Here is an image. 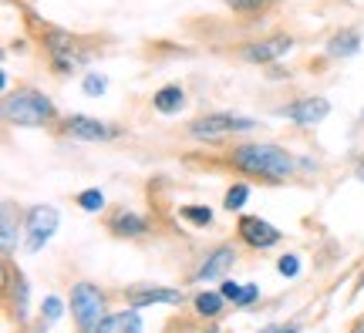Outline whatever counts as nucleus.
Instances as JSON below:
<instances>
[{"label": "nucleus", "mask_w": 364, "mask_h": 333, "mask_svg": "<svg viewBox=\"0 0 364 333\" xmlns=\"http://www.w3.org/2000/svg\"><path fill=\"white\" fill-rule=\"evenodd\" d=\"M78 205L85 209V212H98V209H105V192H98V189H85V192L78 195Z\"/></svg>", "instance_id": "nucleus-20"}, {"label": "nucleus", "mask_w": 364, "mask_h": 333, "mask_svg": "<svg viewBox=\"0 0 364 333\" xmlns=\"http://www.w3.org/2000/svg\"><path fill=\"white\" fill-rule=\"evenodd\" d=\"M44 310H48V320H58V317H61V300H58V296H48Z\"/></svg>", "instance_id": "nucleus-27"}, {"label": "nucleus", "mask_w": 364, "mask_h": 333, "mask_svg": "<svg viewBox=\"0 0 364 333\" xmlns=\"http://www.w3.org/2000/svg\"><path fill=\"white\" fill-rule=\"evenodd\" d=\"M294 48V38H287V34H277V38H267V40H257V44H250L243 58L253 61V65H267V61H277V58H284L287 51Z\"/></svg>", "instance_id": "nucleus-10"}, {"label": "nucleus", "mask_w": 364, "mask_h": 333, "mask_svg": "<svg viewBox=\"0 0 364 333\" xmlns=\"http://www.w3.org/2000/svg\"><path fill=\"white\" fill-rule=\"evenodd\" d=\"M358 179L364 182V162H361V165H358Z\"/></svg>", "instance_id": "nucleus-28"}, {"label": "nucleus", "mask_w": 364, "mask_h": 333, "mask_svg": "<svg viewBox=\"0 0 364 333\" xmlns=\"http://www.w3.org/2000/svg\"><path fill=\"white\" fill-rule=\"evenodd\" d=\"M247 195H250V189L247 185H233V189H230V192H226V209H230V212H233V209H243V202H247Z\"/></svg>", "instance_id": "nucleus-22"}, {"label": "nucleus", "mask_w": 364, "mask_h": 333, "mask_svg": "<svg viewBox=\"0 0 364 333\" xmlns=\"http://www.w3.org/2000/svg\"><path fill=\"white\" fill-rule=\"evenodd\" d=\"M253 121L250 118H236V115H206V118H196L189 131L196 138H220V135H233V131H250Z\"/></svg>", "instance_id": "nucleus-6"}, {"label": "nucleus", "mask_w": 364, "mask_h": 333, "mask_svg": "<svg viewBox=\"0 0 364 333\" xmlns=\"http://www.w3.org/2000/svg\"><path fill=\"white\" fill-rule=\"evenodd\" d=\"M102 91H105V77L102 75H88V77H85V94L98 98Z\"/></svg>", "instance_id": "nucleus-25"}, {"label": "nucleus", "mask_w": 364, "mask_h": 333, "mask_svg": "<svg viewBox=\"0 0 364 333\" xmlns=\"http://www.w3.org/2000/svg\"><path fill=\"white\" fill-rule=\"evenodd\" d=\"M14 253V209L11 202H4V256Z\"/></svg>", "instance_id": "nucleus-19"}, {"label": "nucleus", "mask_w": 364, "mask_h": 333, "mask_svg": "<svg viewBox=\"0 0 364 333\" xmlns=\"http://www.w3.org/2000/svg\"><path fill=\"white\" fill-rule=\"evenodd\" d=\"M233 11H240V13H253V11H263V7H270L273 0H226Z\"/></svg>", "instance_id": "nucleus-24"}, {"label": "nucleus", "mask_w": 364, "mask_h": 333, "mask_svg": "<svg viewBox=\"0 0 364 333\" xmlns=\"http://www.w3.org/2000/svg\"><path fill=\"white\" fill-rule=\"evenodd\" d=\"M277 269H280L284 276H297V273H300V259L297 256H284L280 263H277Z\"/></svg>", "instance_id": "nucleus-26"}, {"label": "nucleus", "mask_w": 364, "mask_h": 333, "mask_svg": "<svg viewBox=\"0 0 364 333\" xmlns=\"http://www.w3.org/2000/svg\"><path fill=\"white\" fill-rule=\"evenodd\" d=\"M152 104H156V111H162V115H176L182 104H186V91H182L179 84H166V88L152 98Z\"/></svg>", "instance_id": "nucleus-14"}, {"label": "nucleus", "mask_w": 364, "mask_h": 333, "mask_svg": "<svg viewBox=\"0 0 364 333\" xmlns=\"http://www.w3.org/2000/svg\"><path fill=\"white\" fill-rule=\"evenodd\" d=\"M54 229H58V209H51V205H34V209L27 212V249H31V253L44 249V243L54 236Z\"/></svg>", "instance_id": "nucleus-5"}, {"label": "nucleus", "mask_w": 364, "mask_h": 333, "mask_svg": "<svg viewBox=\"0 0 364 333\" xmlns=\"http://www.w3.org/2000/svg\"><path fill=\"white\" fill-rule=\"evenodd\" d=\"M11 293H14V307H17V317H27V280L17 273L11 276Z\"/></svg>", "instance_id": "nucleus-18"}, {"label": "nucleus", "mask_w": 364, "mask_h": 333, "mask_svg": "<svg viewBox=\"0 0 364 333\" xmlns=\"http://www.w3.org/2000/svg\"><path fill=\"white\" fill-rule=\"evenodd\" d=\"M4 115L11 125H21V129H38V125H48L54 118V104L51 98H44L41 91L24 88V91H14L7 104H4Z\"/></svg>", "instance_id": "nucleus-2"}, {"label": "nucleus", "mask_w": 364, "mask_h": 333, "mask_svg": "<svg viewBox=\"0 0 364 333\" xmlns=\"http://www.w3.org/2000/svg\"><path fill=\"white\" fill-rule=\"evenodd\" d=\"M236 263V249L233 246H220L213 256H206V263L199 266V273H196V280L199 283H209V280H220V276H226V269Z\"/></svg>", "instance_id": "nucleus-11"}, {"label": "nucleus", "mask_w": 364, "mask_h": 333, "mask_svg": "<svg viewBox=\"0 0 364 333\" xmlns=\"http://www.w3.org/2000/svg\"><path fill=\"white\" fill-rule=\"evenodd\" d=\"M71 313H75V320H78L81 330H98L105 320V296L98 286H91V283H78L75 290H71Z\"/></svg>", "instance_id": "nucleus-4"}, {"label": "nucleus", "mask_w": 364, "mask_h": 333, "mask_svg": "<svg viewBox=\"0 0 364 333\" xmlns=\"http://www.w3.org/2000/svg\"><path fill=\"white\" fill-rule=\"evenodd\" d=\"M220 293L226 296V300H233L236 307H243V300H247V286H240V283H223Z\"/></svg>", "instance_id": "nucleus-23"}, {"label": "nucleus", "mask_w": 364, "mask_h": 333, "mask_svg": "<svg viewBox=\"0 0 364 333\" xmlns=\"http://www.w3.org/2000/svg\"><path fill=\"white\" fill-rule=\"evenodd\" d=\"M149 229V222L142 216H132V212H122V216L112 219V232L115 236H142Z\"/></svg>", "instance_id": "nucleus-15"}, {"label": "nucleus", "mask_w": 364, "mask_h": 333, "mask_svg": "<svg viewBox=\"0 0 364 333\" xmlns=\"http://www.w3.org/2000/svg\"><path fill=\"white\" fill-rule=\"evenodd\" d=\"M44 48H48V58H51L54 71H61V75H71V71L85 67L91 58L88 48H85L75 34L58 31V27H48V31H44Z\"/></svg>", "instance_id": "nucleus-3"}, {"label": "nucleus", "mask_w": 364, "mask_h": 333, "mask_svg": "<svg viewBox=\"0 0 364 333\" xmlns=\"http://www.w3.org/2000/svg\"><path fill=\"white\" fill-rule=\"evenodd\" d=\"M361 118H364V115H361Z\"/></svg>", "instance_id": "nucleus-30"}, {"label": "nucleus", "mask_w": 364, "mask_h": 333, "mask_svg": "<svg viewBox=\"0 0 364 333\" xmlns=\"http://www.w3.org/2000/svg\"><path fill=\"white\" fill-rule=\"evenodd\" d=\"M98 330H142V320H139V313H115V317H105Z\"/></svg>", "instance_id": "nucleus-16"}, {"label": "nucleus", "mask_w": 364, "mask_h": 333, "mask_svg": "<svg viewBox=\"0 0 364 333\" xmlns=\"http://www.w3.org/2000/svg\"><path fill=\"white\" fill-rule=\"evenodd\" d=\"M182 219H189L196 226H209V222H213V212H209L206 205H186V209H182Z\"/></svg>", "instance_id": "nucleus-21"}, {"label": "nucleus", "mask_w": 364, "mask_h": 333, "mask_svg": "<svg viewBox=\"0 0 364 333\" xmlns=\"http://www.w3.org/2000/svg\"><path fill=\"white\" fill-rule=\"evenodd\" d=\"M129 303L135 310L149 307V303H182V293L166 290V286H135V290H129Z\"/></svg>", "instance_id": "nucleus-12"}, {"label": "nucleus", "mask_w": 364, "mask_h": 333, "mask_svg": "<svg viewBox=\"0 0 364 333\" xmlns=\"http://www.w3.org/2000/svg\"><path fill=\"white\" fill-rule=\"evenodd\" d=\"M280 115L297 121V125H317V121H324L331 115V102L327 98H300V102L287 104Z\"/></svg>", "instance_id": "nucleus-8"}, {"label": "nucleus", "mask_w": 364, "mask_h": 333, "mask_svg": "<svg viewBox=\"0 0 364 333\" xmlns=\"http://www.w3.org/2000/svg\"><path fill=\"white\" fill-rule=\"evenodd\" d=\"M358 290H364V273H361V283H358Z\"/></svg>", "instance_id": "nucleus-29"}, {"label": "nucleus", "mask_w": 364, "mask_h": 333, "mask_svg": "<svg viewBox=\"0 0 364 333\" xmlns=\"http://www.w3.org/2000/svg\"><path fill=\"white\" fill-rule=\"evenodd\" d=\"M223 300H226L223 293H199L196 296V313L213 320V317H220L223 313Z\"/></svg>", "instance_id": "nucleus-17"}, {"label": "nucleus", "mask_w": 364, "mask_h": 333, "mask_svg": "<svg viewBox=\"0 0 364 333\" xmlns=\"http://www.w3.org/2000/svg\"><path fill=\"white\" fill-rule=\"evenodd\" d=\"M65 129H68V135H75L81 141H105L118 135V129H112V125H105V121H98V118H91V115H71L65 121Z\"/></svg>", "instance_id": "nucleus-9"}, {"label": "nucleus", "mask_w": 364, "mask_h": 333, "mask_svg": "<svg viewBox=\"0 0 364 333\" xmlns=\"http://www.w3.org/2000/svg\"><path fill=\"white\" fill-rule=\"evenodd\" d=\"M358 48H361V31H354V27L338 31L334 38L327 40V54H331V58H351Z\"/></svg>", "instance_id": "nucleus-13"}, {"label": "nucleus", "mask_w": 364, "mask_h": 333, "mask_svg": "<svg viewBox=\"0 0 364 333\" xmlns=\"http://www.w3.org/2000/svg\"><path fill=\"white\" fill-rule=\"evenodd\" d=\"M236 229H240V239L247 246H253V249H270V246L280 243V229L260 216H243Z\"/></svg>", "instance_id": "nucleus-7"}, {"label": "nucleus", "mask_w": 364, "mask_h": 333, "mask_svg": "<svg viewBox=\"0 0 364 333\" xmlns=\"http://www.w3.org/2000/svg\"><path fill=\"white\" fill-rule=\"evenodd\" d=\"M233 165L243 168L247 175H260L270 182L294 175V158L277 145H240L233 152Z\"/></svg>", "instance_id": "nucleus-1"}]
</instances>
